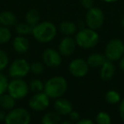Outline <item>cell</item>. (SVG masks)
I'll return each mask as SVG.
<instances>
[{
	"label": "cell",
	"mask_w": 124,
	"mask_h": 124,
	"mask_svg": "<svg viewBox=\"0 0 124 124\" xmlns=\"http://www.w3.org/2000/svg\"><path fill=\"white\" fill-rule=\"evenodd\" d=\"M119 115L120 117H121L122 121L124 123V98L121 101V103H120L119 106Z\"/></svg>",
	"instance_id": "1f68e13d"
},
{
	"label": "cell",
	"mask_w": 124,
	"mask_h": 124,
	"mask_svg": "<svg viewBox=\"0 0 124 124\" xmlns=\"http://www.w3.org/2000/svg\"><path fill=\"white\" fill-rule=\"evenodd\" d=\"M115 72H116V68L113 62L106 59L105 62L100 67L99 75L103 80H110L115 75Z\"/></svg>",
	"instance_id": "9a60e30c"
},
{
	"label": "cell",
	"mask_w": 124,
	"mask_h": 124,
	"mask_svg": "<svg viewBox=\"0 0 124 124\" xmlns=\"http://www.w3.org/2000/svg\"><path fill=\"white\" fill-rule=\"evenodd\" d=\"M25 21L31 26H34L38 25L41 21V15L38 9L31 8L28 10L25 15Z\"/></svg>",
	"instance_id": "d6986e66"
},
{
	"label": "cell",
	"mask_w": 124,
	"mask_h": 124,
	"mask_svg": "<svg viewBox=\"0 0 124 124\" xmlns=\"http://www.w3.org/2000/svg\"><path fill=\"white\" fill-rule=\"evenodd\" d=\"M81 5L85 9H89L94 6V0H79Z\"/></svg>",
	"instance_id": "f546056e"
},
{
	"label": "cell",
	"mask_w": 124,
	"mask_h": 124,
	"mask_svg": "<svg viewBox=\"0 0 124 124\" xmlns=\"http://www.w3.org/2000/svg\"><path fill=\"white\" fill-rule=\"evenodd\" d=\"M29 107L36 111H42L48 107L49 106V97L45 92L35 93L29 100Z\"/></svg>",
	"instance_id": "9c48e42d"
},
{
	"label": "cell",
	"mask_w": 124,
	"mask_h": 124,
	"mask_svg": "<svg viewBox=\"0 0 124 124\" xmlns=\"http://www.w3.org/2000/svg\"><path fill=\"white\" fill-rule=\"evenodd\" d=\"M121 25H122V27L124 29V17L123 18V20H121Z\"/></svg>",
	"instance_id": "74e56055"
},
{
	"label": "cell",
	"mask_w": 124,
	"mask_h": 124,
	"mask_svg": "<svg viewBox=\"0 0 124 124\" xmlns=\"http://www.w3.org/2000/svg\"><path fill=\"white\" fill-rule=\"evenodd\" d=\"M119 61H120V62H119V68H120V69L124 72V55L123 56V57H122V58L120 59Z\"/></svg>",
	"instance_id": "e575fe53"
},
{
	"label": "cell",
	"mask_w": 124,
	"mask_h": 124,
	"mask_svg": "<svg viewBox=\"0 0 124 124\" xmlns=\"http://www.w3.org/2000/svg\"><path fill=\"white\" fill-rule=\"evenodd\" d=\"M8 79L6 76L0 72V95H3L8 89Z\"/></svg>",
	"instance_id": "f1b7e54d"
},
{
	"label": "cell",
	"mask_w": 124,
	"mask_h": 124,
	"mask_svg": "<svg viewBox=\"0 0 124 124\" xmlns=\"http://www.w3.org/2000/svg\"><path fill=\"white\" fill-rule=\"evenodd\" d=\"M105 23V14L99 7L94 6L87 10L85 15V25L93 30L100 29Z\"/></svg>",
	"instance_id": "277c9868"
},
{
	"label": "cell",
	"mask_w": 124,
	"mask_h": 124,
	"mask_svg": "<svg viewBox=\"0 0 124 124\" xmlns=\"http://www.w3.org/2000/svg\"><path fill=\"white\" fill-rule=\"evenodd\" d=\"M15 99L10 94H4L0 95V107L4 111H10L15 107Z\"/></svg>",
	"instance_id": "ffe728a7"
},
{
	"label": "cell",
	"mask_w": 124,
	"mask_h": 124,
	"mask_svg": "<svg viewBox=\"0 0 124 124\" xmlns=\"http://www.w3.org/2000/svg\"><path fill=\"white\" fill-rule=\"evenodd\" d=\"M76 42L71 36H65L59 44V52L63 57H70L74 53Z\"/></svg>",
	"instance_id": "7c38bea8"
},
{
	"label": "cell",
	"mask_w": 124,
	"mask_h": 124,
	"mask_svg": "<svg viewBox=\"0 0 124 124\" xmlns=\"http://www.w3.org/2000/svg\"><path fill=\"white\" fill-rule=\"evenodd\" d=\"M31 35L40 43H48L53 41L57 35V27L51 21H40L31 30Z\"/></svg>",
	"instance_id": "6da1fadb"
},
{
	"label": "cell",
	"mask_w": 124,
	"mask_h": 124,
	"mask_svg": "<svg viewBox=\"0 0 124 124\" xmlns=\"http://www.w3.org/2000/svg\"><path fill=\"white\" fill-rule=\"evenodd\" d=\"M105 100L110 104H116L121 101V95L116 90H111L105 94Z\"/></svg>",
	"instance_id": "cb8c5ba5"
},
{
	"label": "cell",
	"mask_w": 124,
	"mask_h": 124,
	"mask_svg": "<svg viewBox=\"0 0 124 124\" xmlns=\"http://www.w3.org/2000/svg\"><path fill=\"white\" fill-rule=\"evenodd\" d=\"M12 46L14 50L18 53H26L29 50L30 43L25 36H17L13 39Z\"/></svg>",
	"instance_id": "5bb4252c"
},
{
	"label": "cell",
	"mask_w": 124,
	"mask_h": 124,
	"mask_svg": "<svg viewBox=\"0 0 124 124\" xmlns=\"http://www.w3.org/2000/svg\"><path fill=\"white\" fill-rule=\"evenodd\" d=\"M7 90L13 98L20 100L27 95L29 85L22 78H14L9 83Z\"/></svg>",
	"instance_id": "52a82bcc"
},
{
	"label": "cell",
	"mask_w": 124,
	"mask_h": 124,
	"mask_svg": "<svg viewBox=\"0 0 124 124\" xmlns=\"http://www.w3.org/2000/svg\"><path fill=\"white\" fill-rule=\"evenodd\" d=\"M75 124H94V123L92 120L88 119V118H83V119L78 120Z\"/></svg>",
	"instance_id": "d6a6232c"
},
{
	"label": "cell",
	"mask_w": 124,
	"mask_h": 124,
	"mask_svg": "<svg viewBox=\"0 0 124 124\" xmlns=\"http://www.w3.org/2000/svg\"><path fill=\"white\" fill-rule=\"evenodd\" d=\"M12 34L9 27L0 25V44H5L10 41Z\"/></svg>",
	"instance_id": "603a6c76"
},
{
	"label": "cell",
	"mask_w": 124,
	"mask_h": 124,
	"mask_svg": "<svg viewBox=\"0 0 124 124\" xmlns=\"http://www.w3.org/2000/svg\"><path fill=\"white\" fill-rule=\"evenodd\" d=\"M100 1L104 2V3H116V2L119 1V0H100Z\"/></svg>",
	"instance_id": "d590c367"
},
{
	"label": "cell",
	"mask_w": 124,
	"mask_h": 124,
	"mask_svg": "<svg viewBox=\"0 0 124 124\" xmlns=\"http://www.w3.org/2000/svg\"><path fill=\"white\" fill-rule=\"evenodd\" d=\"M15 32L20 36H27L29 33H31V30H32V26L27 23V22H20V23H16L15 25Z\"/></svg>",
	"instance_id": "7402d4cb"
},
{
	"label": "cell",
	"mask_w": 124,
	"mask_h": 124,
	"mask_svg": "<svg viewBox=\"0 0 124 124\" xmlns=\"http://www.w3.org/2000/svg\"><path fill=\"white\" fill-rule=\"evenodd\" d=\"M43 90L49 98H60L67 90V81L62 76L52 77L44 84Z\"/></svg>",
	"instance_id": "7a4b0ae2"
},
{
	"label": "cell",
	"mask_w": 124,
	"mask_h": 124,
	"mask_svg": "<svg viewBox=\"0 0 124 124\" xmlns=\"http://www.w3.org/2000/svg\"><path fill=\"white\" fill-rule=\"evenodd\" d=\"M30 72L35 75H40L44 72V63L41 62H33L30 64Z\"/></svg>",
	"instance_id": "4316f807"
},
{
	"label": "cell",
	"mask_w": 124,
	"mask_h": 124,
	"mask_svg": "<svg viewBox=\"0 0 124 124\" xmlns=\"http://www.w3.org/2000/svg\"><path fill=\"white\" fill-rule=\"evenodd\" d=\"M68 69L72 76L76 78H83L88 73L89 66L87 61L82 58H75L71 61Z\"/></svg>",
	"instance_id": "30bf717a"
},
{
	"label": "cell",
	"mask_w": 124,
	"mask_h": 124,
	"mask_svg": "<svg viewBox=\"0 0 124 124\" xmlns=\"http://www.w3.org/2000/svg\"><path fill=\"white\" fill-rule=\"evenodd\" d=\"M54 108L58 114L62 115V116L69 115L73 110L72 104L71 101L65 98H61V97L55 101V102L54 103Z\"/></svg>",
	"instance_id": "4fadbf2b"
},
{
	"label": "cell",
	"mask_w": 124,
	"mask_h": 124,
	"mask_svg": "<svg viewBox=\"0 0 124 124\" xmlns=\"http://www.w3.org/2000/svg\"><path fill=\"white\" fill-rule=\"evenodd\" d=\"M31 115L27 109L22 107L13 108L6 115L5 124H30Z\"/></svg>",
	"instance_id": "8992f818"
},
{
	"label": "cell",
	"mask_w": 124,
	"mask_h": 124,
	"mask_svg": "<svg viewBox=\"0 0 124 124\" xmlns=\"http://www.w3.org/2000/svg\"><path fill=\"white\" fill-rule=\"evenodd\" d=\"M105 57L107 60L117 61L124 55V43L122 40L115 38L106 44L105 48Z\"/></svg>",
	"instance_id": "5b68a950"
},
{
	"label": "cell",
	"mask_w": 124,
	"mask_h": 124,
	"mask_svg": "<svg viewBox=\"0 0 124 124\" xmlns=\"http://www.w3.org/2000/svg\"><path fill=\"white\" fill-rule=\"evenodd\" d=\"M60 115L55 111H48L43 115L41 119V124H60Z\"/></svg>",
	"instance_id": "44dd1931"
},
{
	"label": "cell",
	"mask_w": 124,
	"mask_h": 124,
	"mask_svg": "<svg viewBox=\"0 0 124 124\" xmlns=\"http://www.w3.org/2000/svg\"><path fill=\"white\" fill-rule=\"evenodd\" d=\"M75 41L79 47L89 49L98 45L99 41V36L95 30L90 29L88 27L82 28L76 32Z\"/></svg>",
	"instance_id": "3957f363"
},
{
	"label": "cell",
	"mask_w": 124,
	"mask_h": 124,
	"mask_svg": "<svg viewBox=\"0 0 124 124\" xmlns=\"http://www.w3.org/2000/svg\"><path fill=\"white\" fill-rule=\"evenodd\" d=\"M43 89H44V84L40 79H38V78L32 79L29 84V90H31L34 93L41 92Z\"/></svg>",
	"instance_id": "484cf974"
},
{
	"label": "cell",
	"mask_w": 124,
	"mask_h": 124,
	"mask_svg": "<svg viewBox=\"0 0 124 124\" xmlns=\"http://www.w3.org/2000/svg\"><path fill=\"white\" fill-rule=\"evenodd\" d=\"M30 72V63L24 58L15 59L9 68V74L14 78H22Z\"/></svg>",
	"instance_id": "ba28073f"
},
{
	"label": "cell",
	"mask_w": 124,
	"mask_h": 124,
	"mask_svg": "<svg viewBox=\"0 0 124 124\" xmlns=\"http://www.w3.org/2000/svg\"><path fill=\"white\" fill-rule=\"evenodd\" d=\"M17 23V18L15 15L11 11H3L0 13V25L5 27L15 25Z\"/></svg>",
	"instance_id": "2e32d148"
},
{
	"label": "cell",
	"mask_w": 124,
	"mask_h": 124,
	"mask_svg": "<svg viewBox=\"0 0 124 124\" xmlns=\"http://www.w3.org/2000/svg\"><path fill=\"white\" fill-rule=\"evenodd\" d=\"M61 124H75L74 123H73L72 121H71V120H66V121H64V122H62V123Z\"/></svg>",
	"instance_id": "8d00e7d4"
},
{
	"label": "cell",
	"mask_w": 124,
	"mask_h": 124,
	"mask_svg": "<svg viewBox=\"0 0 124 124\" xmlns=\"http://www.w3.org/2000/svg\"><path fill=\"white\" fill-rule=\"evenodd\" d=\"M106 57L104 54L99 53V52H94L90 54L87 58V62L88 66L91 68H100L102 64L105 62Z\"/></svg>",
	"instance_id": "ac0fdd59"
},
{
	"label": "cell",
	"mask_w": 124,
	"mask_h": 124,
	"mask_svg": "<svg viewBox=\"0 0 124 124\" xmlns=\"http://www.w3.org/2000/svg\"><path fill=\"white\" fill-rule=\"evenodd\" d=\"M59 30L65 36H71L72 35L76 34L77 25L72 21L64 20L59 25Z\"/></svg>",
	"instance_id": "e0dca14e"
},
{
	"label": "cell",
	"mask_w": 124,
	"mask_h": 124,
	"mask_svg": "<svg viewBox=\"0 0 124 124\" xmlns=\"http://www.w3.org/2000/svg\"><path fill=\"white\" fill-rule=\"evenodd\" d=\"M69 117H70V120L71 121H72L73 123H76V122L78 121V120L80 119V115H79V113L77 112V111H71V113L69 114Z\"/></svg>",
	"instance_id": "4dcf8cb0"
},
{
	"label": "cell",
	"mask_w": 124,
	"mask_h": 124,
	"mask_svg": "<svg viewBox=\"0 0 124 124\" xmlns=\"http://www.w3.org/2000/svg\"><path fill=\"white\" fill-rule=\"evenodd\" d=\"M7 113L5 112L4 110H0V123L2 122H4L5 117H6Z\"/></svg>",
	"instance_id": "836d02e7"
},
{
	"label": "cell",
	"mask_w": 124,
	"mask_h": 124,
	"mask_svg": "<svg viewBox=\"0 0 124 124\" xmlns=\"http://www.w3.org/2000/svg\"><path fill=\"white\" fill-rule=\"evenodd\" d=\"M9 56L3 50L0 49V72L3 71L9 65Z\"/></svg>",
	"instance_id": "83f0119b"
},
{
	"label": "cell",
	"mask_w": 124,
	"mask_h": 124,
	"mask_svg": "<svg viewBox=\"0 0 124 124\" xmlns=\"http://www.w3.org/2000/svg\"><path fill=\"white\" fill-rule=\"evenodd\" d=\"M43 63L49 68H57L62 62V56L54 48H47L42 54Z\"/></svg>",
	"instance_id": "8fae6325"
},
{
	"label": "cell",
	"mask_w": 124,
	"mask_h": 124,
	"mask_svg": "<svg viewBox=\"0 0 124 124\" xmlns=\"http://www.w3.org/2000/svg\"><path fill=\"white\" fill-rule=\"evenodd\" d=\"M95 121L97 124H111V116L105 111H99L96 115Z\"/></svg>",
	"instance_id": "d4e9b609"
}]
</instances>
